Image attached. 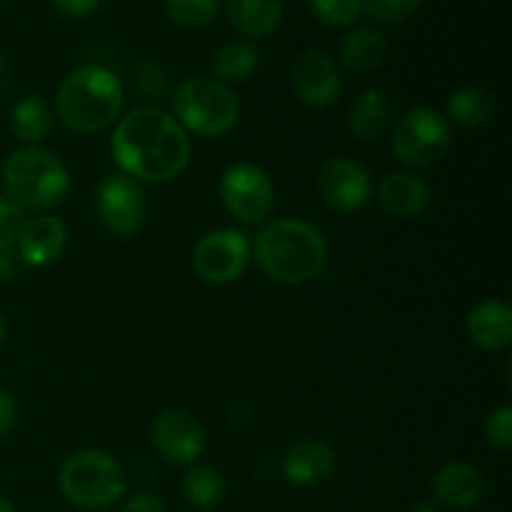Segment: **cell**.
I'll list each match as a JSON object with an SVG mask.
<instances>
[{"mask_svg":"<svg viewBox=\"0 0 512 512\" xmlns=\"http://www.w3.org/2000/svg\"><path fill=\"white\" fill-rule=\"evenodd\" d=\"M10 128L18 140L38 145L53 130V108L43 95H25L10 110Z\"/></svg>","mask_w":512,"mask_h":512,"instance_id":"cell-22","label":"cell"},{"mask_svg":"<svg viewBox=\"0 0 512 512\" xmlns=\"http://www.w3.org/2000/svg\"><path fill=\"white\" fill-rule=\"evenodd\" d=\"M225 13L243 35L265 38L283 20V0H225Z\"/></svg>","mask_w":512,"mask_h":512,"instance_id":"cell-21","label":"cell"},{"mask_svg":"<svg viewBox=\"0 0 512 512\" xmlns=\"http://www.w3.org/2000/svg\"><path fill=\"white\" fill-rule=\"evenodd\" d=\"M20 268H23V263H20L15 248L0 250V283H8V280H13L15 275L20 273Z\"/></svg>","mask_w":512,"mask_h":512,"instance_id":"cell-34","label":"cell"},{"mask_svg":"<svg viewBox=\"0 0 512 512\" xmlns=\"http://www.w3.org/2000/svg\"><path fill=\"white\" fill-rule=\"evenodd\" d=\"M385 55H388V40L373 25L350 30L343 38V43H340V63L350 73H373V70L383 65Z\"/></svg>","mask_w":512,"mask_h":512,"instance_id":"cell-20","label":"cell"},{"mask_svg":"<svg viewBox=\"0 0 512 512\" xmlns=\"http://www.w3.org/2000/svg\"><path fill=\"white\" fill-rule=\"evenodd\" d=\"M290 85L300 103L323 110L340 98L343 78L330 55H325L323 50H305L290 68Z\"/></svg>","mask_w":512,"mask_h":512,"instance_id":"cell-13","label":"cell"},{"mask_svg":"<svg viewBox=\"0 0 512 512\" xmlns=\"http://www.w3.org/2000/svg\"><path fill=\"white\" fill-rule=\"evenodd\" d=\"M175 120L183 125L188 133L218 135L230 133L240 120V103L238 95L225 83L215 78H188L178 85L173 95Z\"/></svg>","mask_w":512,"mask_h":512,"instance_id":"cell-6","label":"cell"},{"mask_svg":"<svg viewBox=\"0 0 512 512\" xmlns=\"http://www.w3.org/2000/svg\"><path fill=\"white\" fill-rule=\"evenodd\" d=\"M250 263V240L243 230H210L193 250V268L205 283L230 285L245 273Z\"/></svg>","mask_w":512,"mask_h":512,"instance_id":"cell-9","label":"cell"},{"mask_svg":"<svg viewBox=\"0 0 512 512\" xmlns=\"http://www.w3.org/2000/svg\"><path fill=\"white\" fill-rule=\"evenodd\" d=\"M18 420H20L18 400H15L8 390H0V443H5V440L13 435Z\"/></svg>","mask_w":512,"mask_h":512,"instance_id":"cell-31","label":"cell"},{"mask_svg":"<svg viewBox=\"0 0 512 512\" xmlns=\"http://www.w3.org/2000/svg\"><path fill=\"white\" fill-rule=\"evenodd\" d=\"M220 198L240 223H263L275 205V188L260 165L235 163L220 178Z\"/></svg>","mask_w":512,"mask_h":512,"instance_id":"cell-8","label":"cell"},{"mask_svg":"<svg viewBox=\"0 0 512 512\" xmlns=\"http://www.w3.org/2000/svg\"><path fill=\"white\" fill-rule=\"evenodd\" d=\"M338 465L333 445H328L320 438H303L290 445L283 453L280 468L288 483L298 488H318L328 483Z\"/></svg>","mask_w":512,"mask_h":512,"instance_id":"cell-14","label":"cell"},{"mask_svg":"<svg viewBox=\"0 0 512 512\" xmlns=\"http://www.w3.org/2000/svg\"><path fill=\"white\" fill-rule=\"evenodd\" d=\"M5 198L20 210H50L65 200L70 173L63 160L48 148L25 145L13 150L3 165Z\"/></svg>","mask_w":512,"mask_h":512,"instance_id":"cell-4","label":"cell"},{"mask_svg":"<svg viewBox=\"0 0 512 512\" xmlns=\"http://www.w3.org/2000/svg\"><path fill=\"white\" fill-rule=\"evenodd\" d=\"M393 123V108L380 90H363L348 110V130L360 143H375L388 133Z\"/></svg>","mask_w":512,"mask_h":512,"instance_id":"cell-19","label":"cell"},{"mask_svg":"<svg viewBox=\"0 0 512 512\" xmlns=\"http://www.w3.org/2000/svg\"><path fill=\"white\" fill-rule=\"evenodd\" d=\"M258 268L280 285H305L328 263V243L313 223L300 218L270 220L255 235Z\"/></svg>","mask_w":512,"mask_h":512,"instance_id":"cell-2","label":"cell"},{"mask_svg":"<svg viewBox=\"0 0 512 512\" xmlns=\"http://www.w3.org/2000/svg\"><path fill=\"white\" fill-rule=\"evenodd\" d=\"M0 512H18L13 500H8L5 495H0Z\"/></svg>","mask_w":512,"mask_h":512,"instance_id":"cell-37","label":"cell"},{"mask_svg":"<svg viewBox=\"0 0 512 512\" xmlns=\"http://www.w3.org/2000/svg\"><path fill=\"white\" fill-rule=\"evenodd\" d=\"M25 213L18 205L10 203L5 195H0V250H13L18 243V235L23 230Z\"/></svg>","mask_w":512,"mask_h":512,"instance_id":"cell-30","label":"cell"},{"mask_svg":"<svg viewBox=\"0 0 512 512\" xmlns=\"http://www.w3.org/2000/svg\"><path fill=\"white\" fill-rule=\"evenodd\" d=\"M485 478L470 463H448L435 473L433 500L453 510H468L483 500Z\"/></svg>","mask_w":512,"mask_h":512,"instance_id":"cell-17","label":"cell"},{"mask_svg":"<svg viewBox=\"0 0 512 512\" xmlns=\"http://www.w3.org/2000/svg\"><path fill=\"white\" fill-rule=\"evenodd\" d=\"M168 18L180 28H205L220 13V0H165Z\"/></svg>","mask_w":512,"mask_h":512,"instance_id":"cell-26","label":"cell"},{"mask_svg":"<svg viewBox=\"0 0 512 512\" xmlns=\"http://www.w3.org/2000/svg\"><path fill=\"white\" fill-rule=\"evenodd\" d=\"M98 215L105 228L118 238L138 233L148 218V198L135 178L113 173L98 188Z\"/></svg>","mask_w":512,"mask_h":512,"instance_id":"cell-10","label":"cell"},{"mask_svg":"<svg viewBox=\"0 0 512 512\" xmlns=\"http://www.w3.org/2000/svg\"><path fill=\"white\" fill-rule=\"evenodd\" d=\"M110 153L118 168L138 183H168L185 173L193 145L188 130L173 115L143 105L118 118L110 138Z\"/></svg>","mask_w":512,"mask_h":512,"instance_id":"cell-1","label":"cell"},{"mask_svg":"<svg viewBox=\"0 0 512 512\" xmlns=\"http://www.w3.org/2000/svg\"><path fill=\"white\" fill-rule=\"evenodd\" d=\"M413 512H438V505H435V500H420V503H415Z\"/></svg>","mask_w":512,"mask_h":512,"instance_id":"cell-36","label":"cell"},{"mask_svg":"<svg viewBox=\"0 0 512 512\" xmlns=\"http://www.w3.org/2000/svg\"><path fill=\"white\" fill-rule=\"evenodd\" d=\"M125 90L118 75L103 65H80L70 70L58 88L55 113L75 133H100L118 123Z\"/></svg>","mask_w":512,"mask_h":512,"instance_id":"cell-3","label":"cell"},{"mask_svg":"<svg viewBox=\"0 0 512 512\" xmlns=\"http://www.w3.org/2000/svg\"><path fill=\"white\" fill-rule=\"evenodd\" d=\"M315 18L330 28H350L363 15V0H308Z\"/></svg>","mask_w":512,"mask_h":512,"instance_id":"cell-27","label":"cell"},{"mask_svg":"<svg viewBox=\"0 0 512 512\" xmlns=\"http://www.w3.org/2000/svg\"><path fill=\"white\" fill-rule=\"evenodd\" d=\"M5 340H8V323H5L3 313H0V348L5 345Z\"/></svg>","mask_w":512,"mask_h":512,"instance_id":"cell-38","label":"cell"},{"mask_svg":"<svg viewBox=\"0 0 512 512\" xmlns=\"http://www.w3.org/2000/svg\"><path fill=\"white\" fill-rule=\"evenodd\" d=\"M318 190L320 198L338 213H358L370 203L373 178L358 160L330 158L318 173Z\"/></svg>","mask_w":512,"mask_h":512,"instance_id":"cell-12","label":"cell"},{"mask_svg":"<svg viewBox=\"0 0 512 512\" xmlns=\"http://www.w3.org/2000/svg\"><path fill=\"white\" fill-rule=\"evenodd\" d=\"M65 243H68V230H65L63 220L53 218V215H38V218H28L23 223L15 253L23 265L45 268L63 255Z\"/></svg>","mask_w":512,"mask_h":512,"instance_id":"cell-15","label":"cell"},{"mask_svg":"<svg viewBox=\"0 0 512 512\" xmlns=\"http://www.w3.org/2000/svg\"><path fill=\"white\" fill-rule=\"evenodd\" d=\"M390 145L395 158L408 168H430L440 163L453 145L450 120L430 108L408 110L395 123Z\"/></svg>","mask_w":512,"mask_h":512,"instance_id":"cell-7","label":"cell"},{"mask_svg":"<svg viewBox=\"0 0 512 512\" xmlns=\"http://www.w3.org/2000/svg\"><path fill=\"white\" fill-rule=\"evenodd\" d=\"M260 65V53L250 40H228L210 58V68L220 83H245Z\"/></svg>","mask_w":512,"mask_h":512,"instance_id":"cell-23","label":"cell"},{"mask_svg":"<svg viewBox=\"0 0 512 512\" xmlns=\"http://www.w3.org/2000/svg\"><path fill=\"white\" fill-rule=\"evenodd\" d=\"M100 3L103 0H53V8L58 10L60 15H65V18H88V15H93L95 10L100 8Z\"/></svg>","mask_w":512,"mask_h":512,"instance_id":"cell-32","label":"cell"},{"mask_svg":"<svg viewBox=\"0 0 512 512\" xmlns=\"http://www.w3.org/2000/svg\"><path fill=\"white\" fill-rule=\"evenodd\" d=\"M485 440L498 453H510L512 450V408L500 405L498 410L488 415L485 420Z\"/></svg>","mask_w":512,"mask_h":512,"instance_id":"cell-29","label":"cell"},{"mask_svg":"<svg viewBox=\"0 0 512 512\" xmlns=\"http://www.w3.org/2000/svg\"><path fill=\"white\" fill-rule=\"evenodd\" d=\"M225 493H228V485H225L223 473L213 465H190L188 473L183 475V495L195 508H218Z\"/></svg>","mask_w":512,"mask_h":512,"instance_id":"cell-25","label":"cell"},{"mask_svg":"<svg viewBox=\"0 0 512 512\" xmlns=\"http://www.w3.org/2000/svg\"><path fill=\"white\" fill-rule=\"evenodd\" d=\"M425 0H363V13L375 23H403L423 8Z\"/></svg>","mask_w":512,"mask_h":512,"instance_id":"cell-28","label":"cell"},{"mask_svg":"<svg viewBox=\"0 0 512 512\" xmlns=\"http://www.w3.org/2000/svg\"><path fill=\"white\" fill-rule=\"evenodd\" d=\"M153 448L165 463L170 465H195V460L205 453L208 433L198 415L185 408H168L155 418L150 428Z\"/></svg>","mask_w":512,"mask_h":512,"instance_id":"cell-11","label":"cell"},{"mask_svg":"<svg viewBox=\"0 0 512 512\" xmlns=\"http://www.w3.org/2000/svg\"><path fill=\"white\" fill-rule=\"evenodd\" d=\"M380 208L398 220H413L423 215L433 203V190L420 175L408 170H395L383 178L378 188Z\"/></svg>","mask_w":512,"mask_h":512,"instance_id":"cell-16","label":"cell"},{"mask_svg":"<svg viewBox=\"0 0 512 512\" xmlns=\"http://www.w3.org/2000/svg\"><path fill=\"white\" fill-rule=\"evenodd\" d=\"M468 335L478 348L500 353L512 343V310L505 300H483L468 315Z\"/></svg>","mask_w":512,"mask_h":512,"instance_id":"cell-18","label":"cell"},{"mask_svg":"<svg viewBox=\"0 0 512 512\" xmlns=\"http://www.w3.org/2000/svg\"><path fill=\"white\" fill-rule=\"evenodd\" d=\"M10 88H13V68H10L5 55H0V103L8 98Z\"/></svg>","mask_w":512,"mask_h":512,"instance_id":"cell-35","label":"cell"},{"mask_svg":"<svg viewBox=\"0 0 512 512\" xmlns=\"http://www.w3.org/2000/svg\"><path fill=\"white\" fill-rule=\"evenodd\" d=\"M123 512H168V505L153 493H135L133 498L125 500Z\"/></svg>","mask_w":512,"mask_h":512,"instance_id":"cell-33","label":"cell"},{"mask_svg":"<svg viewBox=\"0 0 512 512\" xmlns=\"http://www.w3.org/2000/svg\"><path fill=\"white\" fill-rule=\"evenodd\" d=\"M60 493L80 510H108L128 493V473L105 450L85 448L60 468Z\"/></svg>","mask_w":512,"mask_h":512,"instance_id":"cell-5","label":"cell"},{"mask_svg":"<svg viewBox=\"0 0 512 512\" xmlns=\"http://www.w3.org/2000/svg\"><path fill=\"white\" fill-rule=\"evenodd\" d=\"M495 95L480 85H465L448 98V120L460 128H483L495 115Z\"/></svg>","mask_w":512,"mask_h":512,"instance_id":"cell-24","label":"cell"}]
</instances>
